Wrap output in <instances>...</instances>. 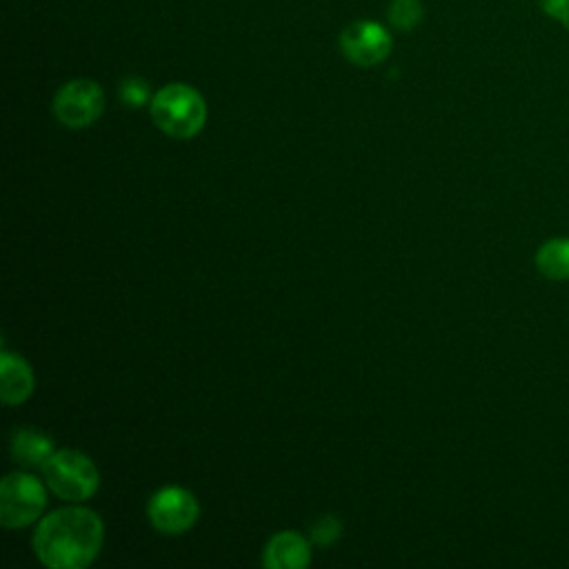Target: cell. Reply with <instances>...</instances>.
Listing matches in <instances>:
<instances>
[{"label": "cell", "mask_w": 569, "mask_h": 569, "mask_svg": "<svg viewBox=\"0 0 569 569\" xmlns=\"http://www.w3.org/2000/svg\"><path fill=\"white\" fill-rule=\"evenodd\" d=\"M104 529L96 511L62 507L47 513L33 533V551L49 569H82L102 547Z\"/></svg>", "instance_id": "obj_1"}, {"label": "cell", "mask_w": 569, "mask_h": 569, "mask_svg": "<svg viewBox=\"0 0 569 569\" xmlns=\"http://www.w3.org/2000/svg\"><path fill=\"white\" fill-rule=\"evenodd\" d=\"M151 118L171 138H193L207 120V104L200 91L184 82L164 84L151 98Z\"/></svg>", "instance_id": "obj_2"}, {"label": "cell", "mask_w": 569, "mask_h": 569, "mask_svg": "<svg viewBox=\"0 0 569 569\" xmlns=\"http://www.w3.org/2000/svg\"><path fill=\"white\" fill-rule=\"evenodd\" d=\"M49 489L69 502L91 498L100 487V473L89 456L76 449H60L42 467Z\"/></svg>", "instance_id": "obj_3"}, {"label": "cell", "mask_w": 569, "mask_h": 569, "mask_svg": "<svg viewBox=\"0 0 569 569\" xmlns=\"http://www.w3.org/2000/svg\"><path fill=\"white\" fill-rule=\"evenodd\" d=\"M47 505V491L31 473L13 471L0 485V522L7 529H20L40 518Z\"/></svg>", "instance_id": "obj_4"}, {"label": "cell", "mask_w": 569, "mask_h": 569, "mask_svg": "<svg viewBox=\"0 0 569 569\" xmlns=\"http://www.w3.org/2000/svg\"><path fill=\"white\" fill-rule=\"evenodd\" d=\"M104 111V93L96 80L76 78L62 84L53 98V116L69 129L93 124Z\"/></svg>", "instance_id": "obj_5"}, {"label": "cell", "mask_w": 569, "mask_h": 569, "mask_svg": "<svg viewBox=\"0 0 569 569\" xmlns=\"http://www.w3.org/2000/svg\"><path fill=\"white\" fill-rule=\"evenodd\" d=\"M147 516L153 529L167 536H178L191 529L200 516L196 496L184 487H162L147 505Z\"/></svg>", "instance_id": "obj_6"}, {"label": "cell", "mask_w": 569, "mask_h": 569, "mask_svg": "<svg viewBox=\"0 0 569 569\" xmlns=\"http://www.w3.org/2000/svg\"><path fill=\"white\" fill-rule=\"evenodd\" d=\"M340 49L347 60L360 67L382 62L391 51V33L373 20L351 22L340 36Z\"/></svg>", "instance_id": "obj_7"}, {"label": "cell", "mask_w": 569, "mask_h": 569, "mask_svg": "<svg viewBox=\"0 0 569 569\" xmlns=\"http://www.w3.org/2000/svg\"><path fill=\"white\" fill-rule=\"evenodd\" d=\"M311 562V547L298 531H278L264 547L262 565L269 569H305Z\"/></svg>", "instance_id": "obj_8"}, {"label": "cell", "mask_w": 569, "mask_h": 569, "mask_svg": "<svg viewBox=\"0 0 569 569\" xmlns=\"http://www.w3.org/2000/svg\"><path fill=\"white\" fill-rule=\"evenodd\" d=\"M2 400L7 405H20L24 402L31 391H33V371L27 365V360H22L18 353L11 351H2Z\"/></svg>", "instance_id": "obj_9"}, {"label": "cell", "mask_w": 569, "mask_h": 569, "mask_svg": "<svg viewBox=\"0 0 569 569\" xmlns=\"http://www.w3.org/2000/svg\"><path fill=\"white\" fill-rule=\"evenodd\" d=\"M11 456L18 465L27 469H42L53 456V442L40 431L20 427L11 433Z\"/></svg>", "instance_id": "obj_10"}, {"label": "cell", "mask_w": 569, "mask_h": 569, "mask_svg": "<svg viewBox=\"0 0 569 569\" xmlns=\"http://www.w3.org/2000/svg\"><path fill=\"white\" fill-rule=\"evenodd\" d=\"M536 269L556 282L569 280V238L556 236L545 240L536 251Z\"/></svg>", "instance_id": "obj_11"}, {"label": "cell", "mask_w": 569, "mask_h": 569, "mask_svg": "<svg viewBox=\"0 0 569 569\" xmlns=\"http://www.w3.org/2000/svg\"><path fill=\"white\" fill-rule=\"evenodd\" d=\"M422 20V2L420 0H391L389 4V22L396 29H413Z\"/></svg>", "instance_id": "obj_12"}, {"label": "cell", "mask_w": 569, "mask_h": 569, "mask_svg": "<svg viewBox=\"0 0 569 569\" xmlns=\"http://www.w3.org/2000/svg\"><path fill=\"white\" fill-rule=\"evenodd\" d=\"M340 520L336 516H322L313 527H311V540L316 545H331L340 538Z\"/></svg>", "instance_id": "obj_13"}, {"label": "cell", "mask_w": 569, "mask_h": 569, "mask_svg": "<svg viewBox=\"0 0 569 569\" xmlns=\"http://www.w3.org/2000/svg\"><path fill=\"white\" fill-rule=\"evenodd\" d=\"M120 98H122V102H127L129 107H140V104H144L147 98H149V87H147V82L140 80V78H127V80H122V84H120Z\"/></svg>", "instance_id": "obj_14"}, {"label": "cell", "mask_w": 569, "mask_h": 569, "mask_svg": "<svg viewBox=\"0 0 569 569\" xmlns=\"http://www.w3.org/2000/svg\"><path fill=\"white\" fill-rule=\"evenodd\" d=\"M545 16L569 29V0H538Z\"/></svg>", "instance_id": "obj_15"}]
</instances>
